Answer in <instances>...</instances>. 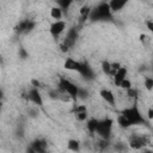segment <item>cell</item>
I'll use <instances>...</instances> for the list:
<instances>
[{"instance_id": "9a60e30c", "label": "cell", "mask_w": 153, "mask_h": 153, "mask_svg": "<svg viewBox=\"0 0 153 153\" xmlns=\"http://www.w3.org/2000/svg\"><path fill=\"white\" fill-rule=\"evenodd\" d=\"M80 66V61L73 59V57H66L65 62H63V67L67 71H73V72H78Z\"/></svg>"}, {"instance_id": "e575fe53", "label": "cell", "mask_w": 153, "mask_h": 153, "mask_svg": "<svg viewBox=\"0 0 153 153\" xmlns=\"http://www.w3.org/2000/svg\"><path fill=\"white\" fill-rule=\"evenodd\" d=\"M31 87L39 88V87H41V82H39L37 79H32V80H31Z\"/></svg>"}, {"instance_id": "4fadbf2b", "label": "cell", "mask_w": 153, "mask_h": 153, "mask_svg": "<svg viewBox=\"0 0 153 153\" xmlns=\"http://www.w3.org/2000/svg\"><path fill=\"white\" fill-rule=\"evenodd\" d=\"M127 75H128V68L127 67H124V66H121L117 71H116V73L112 75V79H114V84H115V86H120V84L127 78Z\"/></svg>"}, {"instance_id": "60d3db41", "label": "cell", "mask_w": 153, "mask_h": 153, "mask_svg": "<svg viewBox=\"0 0 153 153\" xmlns=\"http://www.w3.org/2000/svg\"><path fill=\"white\" fill-rule=\"evenodd\" d=\"M1 62H2V57L0 56V65H1Z\"/></svg>"}, {"instance_id": "5bb4252c", "label": "cell", "mask_w": 153, "mask_h": 153, "mask_svg": "<svg viewBox=\"0 0 153 153\" xmlns=\"http://www.w3.org/2000/svg\"><path fill=\"white\" fill-rule=\"evenodd\" d=\"M73 114L75 116V118L79 121V122H84L88 118V115H87V108L86 105H75L74 110H73Z\"/></svg>"}, {"instance_id": "f35d334b", "label": "cell", "mask_w": 153, "mask_h": 153, "mask_svg": "<svg viewBox=\"0 0 153 153\" xmlns=\"http://www.w3.org/2000/svg\"><path fill=\"white\" fill-rule=\"evenodd\" d=\"M2 106H4V102H0V115H1V111H2Z\"/></svg>"}, {"instance_id": "d6a6232c", "label": "cell", "mask_w": 153, "mask_h": 153, "mask_svg": "<svg viewBox=\"0 0 153 153\" xmlns=\"http://www.w3.org/2000/svg\"><path fill=\"white\" fill-rule=\"evenodd\" d=\"M145 118H146L148 122L152 121V118H153V108H152V106L148 108V110H147V116H146Z\"/></svg>"}, {"instance_id": "d590c367", "label": "cell", "mask_w": 153, "mask_h": 153, "mask_svg": "<svg viewBox=\"0 0 153 153\" xmlns=\"http://www.w3.org/2000/svg\"><path fill=\"white\" fill-rule=\"evenodd\" d=\"M148 39H149V38H148L145 33H141V35H140V41H141V43H142V44H143L146 41H148Z\"/></svg>"}, {"instance_id": "83f0119b", "label": "cell", "mask_w": 153, "mask_h": 153, "mask_svg": "<svg viewBox=\"0 0 153 153\" xmlns=\"http://www.w3.org/2000/svg\"><path fill=\"white\" fill-rule=\"evenodd\" d=\"M18 56H19L22 60H26V59L29 57V53L26 51L25 48H19V50H18Z\"/></svg>"}, {"instance_id": "484cf974", "label": "cell", "mask_w": 153, "mask_h": 153, "mask_svg": "<svg viewBox=\"0 0 153 153\" xmlns=\"http://www.w3.org/2000/svg\"><path fill=\"white\" fill-rule=\"evenodd\" d=\"M126 92H127V96H128L129 98H133V99H136L137 96H139V90H137L136 87H134V86H133L131 88L127 90Z\"/></svg>"}, {"instance_id": "8992f818", "label": "cell", "mask_w": 153, "mask_h": 153, "mask_svg": "<svg viewBox=\"0 0 153 153\" xmlns=\"http://www.w3.org/2000/svg\"><path fill=\"white\" fill-rule=\"evenodd\" d=\"M147 143H149V140L146 135L133 134V135H130V137L128 140V147L131 149H135V151L145 148Z\"/></svg>"}, {"instance_id": "3957f363", "label": "cell", "mask_w": 153, "mask_h": 153, "mask_svg": "<svg viewBox=\"0 0 153 153\" xmlns=\"http://www.w3.org/2000/svg\"><path fill=\"white\" fill-rule=\"evenodd\" d=\"M57 90L65 94H68L69 98H72L73 100L78 99V93H79V86L75 85L73 81H71L69 79L65 78V76H60L59 81H57Z\"/></svg>"}, {"instance_id": "ffe728a7", "label": "cell", "mask_w": 153, "mask_h": 153, "mask_svg": "<svg viewBox=\"0 0 153 153\" xmlns=\"http://www.w3.org/2000/svg\"><path fill=\"white\" fill-rule=\"evenodd\" d=\"M50 17L55 20H62L63 17V11L59 6H53L50 8Z\"/></svg>"}, {"instance_id": "7c38bea8", "label": "cell", "mask_w": 153, "mask_h": 153, "mask_svg": "<svg viewBox=\"0 0 153 153\" xmlns=\"http://www.w3.org/2000/svg\"><path fill=\"white\" fill-rule=\"evenodd\" d=\"M99 96L109 105H111V106H115L116 105V96H115V93L111 90H109V88H102L99 91Z\"/></svg>"}, {"instance_id": "ac0fdd59", "label": "cell", "mask_w": 153, "mask_h": 153, "mask_svg": "<svg viewBox=\"0 0 153 153\" xmlns=\"http://www.w3.org/2000/svg\"><path fill=\"white\" fill-rule=\"evenodd\" d=\"M97 124H98V120L94 117L87 118L86 120V129L90 134H96V129H97Z\"/></svg>"}, {"instance_id": "5b68a950", "label": "cell", "mask_w": 153, "mask_h": 153, "mask_svg": "<svg viewBox=\"0 0 153 153\" xmlns=\"http://www.w3.org/2000/svg\"><path fill=\"white\" fill-rule=\"evenodd\" d=\"M79 37V32H78V27L75 26H72L71 29L67 30V33H66V37L63 38V41L61 42L60 44V50L62 53H67L76 42Z\"/></svg>"}, {"instance_id": "52a82bcc", "label": "cell", "mask_w": 153, "mask_h": 153, "mask_svg": "<svg viewBox=\"0 0 153 153\" xmlns=\"http://www.w3.org/2000/svg\"><path fill=\"white\" fill-rule=\"evenodd\" d=\"M36 27V22L32 19H23L20 20L16 26H14V31L19 35L23 33H29L31 31H33V29Z\"/></svg>"}, {"instance_id": "44dd1931", "label": "cell", "mask_w": 153, "mask_h": 153, "mask_svg": "<svg viewBox=\"0 0 153 153\" xmlns=\"http://www.w3.org/2000/svg\"><path fill=\"white\" fill-rule=\"evenodd\" d=\"M116 122H117L118 127H121L122 129H128V128H130V127H131V126H130V123L128 122V120H127L122 114H120V115L117 116Z\"/></svg>"}, {"instance_id": "603a6c76", "label": "cell", "mask_w": 153, "mask_h": 153, "mask_svg": "<svg viewBox=\"0 0 153 153\" xmlns=\"http://www.w3.org/2000/svg\"><path fill=\"white\" fill-rule=\"evenodd\" d=\"M71 5H72V1H71V0H59V1H57V6H59L62 11L68 10Z\"/></svg>"}, {"instance_id": "277c9868", "label": "cell", "mask_w": 153, "mask_h": 153, "mask_svg": "<svg viewBox=\"0 0 153 153\" xmlns=\"http://www.w3.org/2000/svg\"><path fill=\"white\" fill-rule=\"evenodd\" d=\"M112 127H114V120H112V118L105 117V118L98 120L96 134H97L100 139H103V140H110L111 131H112Z\"/></svg>"}, {"instance_id": "d4e9b609", "label": "cell", "mask_w": 153, "mask_h": 153, "mask_svg": "<svg viewBox=\"0 0 153 153\" xmlns=\"http://www.w3.org/2000/svg\"><path fill=\"white\" fill-rule=\"evenodd\" d=\"M102 71L106 75H110V73H111V62H109V61H102Z\"/></svg>"}, {"instance_id": "4316f807", "label": "cell", "mask_w": 153, "mask_h": 153, "mask_svg": "<svg viewBox=\"0 0 153 153\" xmlns=\"http://www.w3.org/2000/svg\"><path fill=\"white\" fill-rule=\"evenodd\" d=\"M120 88H122V90H124V91H127V90H129V88H131L133 87V85H131V81L128 79V78H126L121 84H120V86H118Z\"/></svg>"}, {"instance_id": "30bf717a", "label": "cell", "mask_w": 153, "mask_h": 153, "mask_svg": "<svg viewBox=\"0 0 153 153\" xmlns=\"http://www.w3.org/2000/svg\"><path fill=\"white\" fill-rule=\"evenodd\" d=\"M78 73L85 79V80H93L94 79V71L93 68L85 61H80V66H79V69H78Z\"/></svg>"}, {"instance_id": "f546056e", "label": "cell", "mask_w": 153, "mask_h": 153, "mask_svg": "<svg viewBox=\"0 0 153 153\" xmlns=\"http://www.w3.org/2000/svg\"><path fill=\"white\" fill-rule=\"evenodd\" d=\"M98 146H99V149H100V151H104V149H106V148L110 146V142H109V140H103V139H100Z\"/></svg>"}, {"instance_id": "2e32d148", "label": "cell", "mask_w": 153, "mask_h": 153, "mask_svg": "<svg viewBox=\"0 0 153 153\" xmlns=\"http://www.w3.org/2000/svg\"><path fill=\"white\" fill-rule=\"evenodd\" d=\"M127 0H111L109 1V7H110V11L111 13L112 12H120L126 5H127Z\"/></svg>"}, {"instance_id": "9c48e42d", "label": "cell", "mask_w": 153, "mask_h": 153, "mask_svg": "<svg viewBox=\"0 0 153 153\" xmlns=\"http://www.w3.org/2000/svg\"><path fill=\"white\" fill-rule=\"evenodd\" d=\"M66 22L65 20H54L49 26V33L53 38H59L66 30Z\"/></svg>"}, {"instance_id": "7a4b0ae2", "label": "cell", "mask_w": 153, "mask_h": 153, "mask_svg": "<svg viewBox=\"0 0 153 153\" xmlns=\"http://www.w3.org/2000/svg\"><path fill=\"white\" fill-rule=\"evenodd\" d=\"M111 18H112V13L106 1H100L96 7H92L88 17L91 22H106L110 20Z\"/></svg>"}, {"instance_id": "ab89813d", "label": "cell", "mask_w": 153, "mask_h": 153, "mask_svg": "<svg viewBox=\"0 0 153 153\" xmlns=\"http://www.w3.org/2000/svg\"><path fill=\"white\" fill-rule=\"evenodd\" d=\"M142 153H153V152H152L151 149H145V151H143Z\"/></svg>"}, {"instance_id": "ba28073f", "label": "cell", "mask_w": 153, "mask_h": 153, "mask_svg": "<svg viewBox=\"0 0 153 153\" xmlns=\"http://www.w3.org/2000/svg\"><path fill=\"white\" fill-rule=\"evenodd\" d=\"M26 99H27L31 104H33L35 106H37V108L43 106V104H44L43 97H42V94H41V91H39V88H36V87H31V88L27 91V93H26Z\"/></svg>"}, {"instance_id": "4dcf8cb0", "label": "cell", "mask_w": 153, "mask_h": 153, "mask_svg": "<svg viewBox=\"0 0 153 153\" xmlns=\"http://www.w3.org/2000/svg\"><path fill=\"white\" fill-rule=\"evenodd\" d=\"M122 65H120L118 62H111V73H110V76H112L115 73H116V71L121 67Z\"/></svg>"}, {"instance_id": "8fae6325", "label": "cell", "mask_w": 153, "mask_h": 153, "mask_svg": "<svg viewBox=\"0 0 153 153\" xmlns=\"http://www.w3.org/2000/svg\"><path fill=\"white\" fill-rule=\"evenodd\" d=\"M30 146L36 153H48V142L43 137H36L30 142Z\"/></svg>"}, {"instance_id": "e0dca14e", "label": "cell", "mask_w": 153, "mask_h": 153, "mask_svg": "<svg viewBox=\"0 0 153 153\" xmlns=\"http://www.w3.org/2000/svg\"><path fill=\"white\" fill-rule=\"evenodd\" d=\"M80 149H81V146H80L79 140H76V139H69L67 141V151L73 152V153H79Z\"/></svg>"}, {"instance_id": "836d02e7", "label": "cell", "mask_w": 153, "mask_h": 153, "mask_svg": "<svg viewBox=\"0 0 153 153\" xmlns=\"http://www.w3.org/2000/svg\"><path fill=\"white\" fill-rule=\"evenodd\" d=\"M146 26H147L148 31H153V20L152 19H147L146 20Z\"/></svg>"}, {"instance_id": "cb8c5ba5", "label": "cell", "mask_w": 153, "mask_h": 153, "mask_svg": "<svg viewBox=\"0 0 153 153\" xmlns=\"http://www.w3.org/2000/svg\"><path fill=\"white\" fill-rule=\"evenodd\" d=\"M143 86H145V88L147 90V91H152L153 90V78H151V76H146L145 78V80H143Z\"/></svg>"}, {"instance_id": "d6986e66", "label": "cell", "mask_w": 153, "mask_h": 153, "mask_svg": "<svg viewBox=\"0 0 153 153\" xmlns=\"http://www.w3.org/2000/svg\"><path fill=\"white\" fill-rule=\"evenodd\" d=\"M91 8L92 7H90L88 5H84L80 10H79V14H80V22L81 23H84V22H86L87 19H88V17H90V13H91Z\"/></svg>"}, {"instance_id": "1f68e13d", "label": "cell", "mask_w": 153, "mask_h": 153, "mask_svg": "<svg viewBox=\"0 0 153 153\" xmlns=\"http://www.w3.org/2000/svg\"><path fill=\"white\" fill-rule=\"evenodd\" d=\"M87 97H88V92H87V91H85L84 88H80V87H79L78 98H82V99H85V98H87Z\"/></svg>"}, {"instance_id": "74e56055", "label": "cell", "mask_w": 153, "mask_h": 153, "mask_svg": "<svg viewBox=\"0 0 153 153\" xmlns=\"http://www.w3.org/2000/svg\"><path fill=\"white\" fill-rule=\"evenodd\" d=\"M4 97H5V92H4V90L0 87V102L4 100Z\"/></svg>"}, {"instance_id": "7402d4cb", "label": "cell", "mask_w": 153, "mask_h": 153, "mask_svg": "<svg viewBox=\"0 0 153 153\" xmlns=\"http://www.w3.org/2000/svg\"><path fill=\"white\" fill-rule=\"evenodd\" d=\"M114 149H115V152H117V153H124V152L128 151V145H126V143H123V142H116V143L114 145Z\"/></svg>"}, {"instance_id": "6da1fadb", "label": "cell", "mask_w": 153, "mask_h": 153, "mask_svg": "<svg viewBox=\"0 0 153 153\" xmlns=\"http://www.w3.org/2000/svg\"><path fill=\"white\" fill-rule=\"evenodd\" d=\"M121 114L128 120V122L130 123L131 127H133V126H146V124L149 123V122L145 118V116L141 114V111H140V109L137 108L136 104L130 105V106H128V108H124V109L121 111Z\"/></svg>"}, {"instance_id": "f1b7e54d", "label": "cell", "mask_w": 153, "mask_h": 153, "mask_svg": "<svg viewBox=\"0 0 153 153\" xmlns=\"http://www.w3.org/2000/svg\"><path fill=\"white\" fill-rule=\"evenodd\" d=\"M27 114H29L30 117H37V116L39 115L38 108H37V106H32V108H30V109L27 110Z\"/></svg>"}, {"instance_id": "8d00e7d4", "label": "cell", "mask_w": 153, "mask_h": 153, "mask_svg": "<svg viewBox=\"0 0 153 153\" xmlns=\"http://www.w3.org/2000/svg\"><path fill=\"white\" fill-rule=\"evenodd\" d=\"M25 153H36V152H35V151H33V148H32V147L29 145V146L26 147V151H25Z\"/></svg>"}]
</instances>
